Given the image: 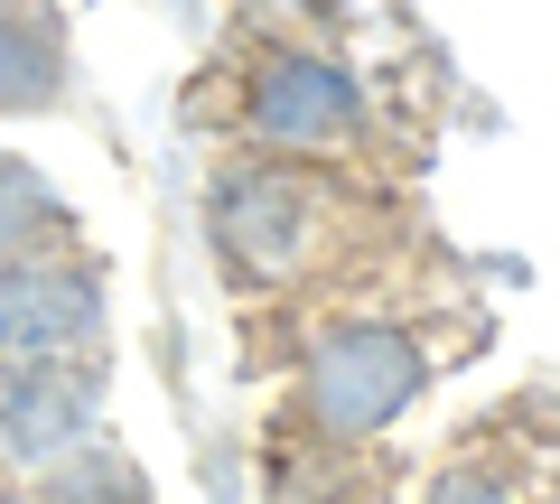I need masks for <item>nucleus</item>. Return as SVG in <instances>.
Wrapping results in <instances>:
<instances>
[{
    "label": "nucleus",
    "mask_w": 560,
    "mask_h": 504,
    "mask_svg": "<svg viewBox=\"0 0 560 504\" xmlns=\"http://www.w3.org/2000/svg\"><path fill=\"white\" fill-rule=\"evenodd\" d=\"M197 215H206V253H215L224 290H243L253 308H300V300H327L374 253L383 197H374V178H346V168H290V160L215 150Z\"/></svg>",
    "instance_id": "1"
},
{
    "label": "nucleus",
    "mask_w": 560,
    "mask_h": 504,
    "mask_svg": "<svg viewBox=\"0 0 560 504\" xmlns=\"http://www.w3.org/2000/svg\"><path fill=\"white\" fill-rule=\"evenodd\" d=\"M440 374H448L440 318H420V308H337L290 355V384H280V411H271V477L364 458L374 439H393L411 421Z\"/></svg>",
    "instance_id": "2"
},
{
    "label": "nucleus",
    "mask_w": 560,
    "mask_h": 504,
    "mask_svg": "<svg viewBox=\"0 0 560 504\" xmlns=\"http://www.w3.org/2000/svg\"><path fill=\"white\" fill-rule=\"evenodd\" d=\"M215 84H224V150L374 178L383 94L318 20H253L234 57L215 66Z\"/></svg>",
    "instance_id": "3"
},
{
    "label": "nucleus",
    "mask_w": 560,
    "mask_h": 504,
    "mask_svg": "<svg viewBox=\"0 0 560 504\" xmlns=\"http://www.w3.org/2000/svg\"><path fill=\"white\" fill-rule=\"evenodd\" d=\"M103 327H113V281H103V262L84 243L0 271V374L84 364V355H103Z\"/></svg>",
    "instance_id": "4"
},
{
    "label": "nucleus",
    "mask_w": 560,
    "mask_h": 504,
    "mask_svg": "<svg viewBox=\"0 0 560 504\" xmlns=\"http://www.w3.org/2000/svg\"><path fill=\"white\" fill-rule=\"evenodd\" d=\"M103 402H113L103 355L0 374V485H28L57 458H75L84 439H103Z\"/></svg>",
    "instance_id": "5"
},
{
    "label": "nucleus",
    "mask_w": 560,
    "mask_h": 504,
    "mask_svg": "<svg viewBox=\"0 0 560 504\" xmlns=\"http://www.w3.org/2000/svg\"><path fill=\"white\" fill-rule=\"evenodd\" d=\"M411 504H551L533 430L514 421V430H477V439H458L430 477H420Z\"/></svg>",
    "instance_id": "6"
},
{
    "label": "nucleus",
    "mask_w": 560,
    "mask_h": 504,
    "mask_svg": "<svg viewBox=\"0 0 560 504\" xmlns=\"http://www.w3.org/2000/svg\"><path fill=\"white\" fill-rule=\"evenodd\" d=\"M75 94V47L57 10H0V121H38Z\"/></svg>",
    "instance_id": "7"
},
{
    "label": "nucleus",
    "mask_w": 560,
    "mask_h": 504,
    "mask_svg": "<svg viewBox=\"0 0 560 504\" xmlns=\"http://www.w3.org/2000/svg\"><path fill=\"white\" fill-rule=\"evenodd\" d=\"M47 253H75V206L57 197V178L28 150H0V271L47 262Z\"/></svg>",
    "instance_id": "8"
},
{
    "label": "nucleus",
    "mask_w": 560,
    "mask_h": 504,
    "mask_svg": "<svg viewBox=\"0 0 560 504\" xmlns=\"http://www.w3.org/2000/svg\"><path fill=\"white\" fill-rule=\"evenodd\" d=\"M28 504H160V495H150L140 458L103 430V439H84L75 458H57L47 477H28Z\"/></svg>",
    "instance_id": "9"
},
{
    "label": "nucleus",
    "mask_w": 560,
    "mask_h": 504,
    "mask_svg": "<svg viewBox=\"0 0 560 504\" xmlns=\"http://www.w3.org/2000/svg\"><path fill=\"white\" fill-rule=\"evenodd\" d=\"M0 504H28V485H0Z\"/></svg>",
    "instance_id": "10"
},
{
    "label": "nucleus",
    "mask_w": 560,
    "mask_h": 504,
    "mask_svg": "<svg viewBox=\"0 0 560 504\" xmlns=\"http://www.w3.org/2000/svg\"><path fill=\"white\" fill-rule=\"evenodd\" d=\"M551 504H560V495H551Z\"/></svg>",
    "instance_id": "11"
}]
</instances>
